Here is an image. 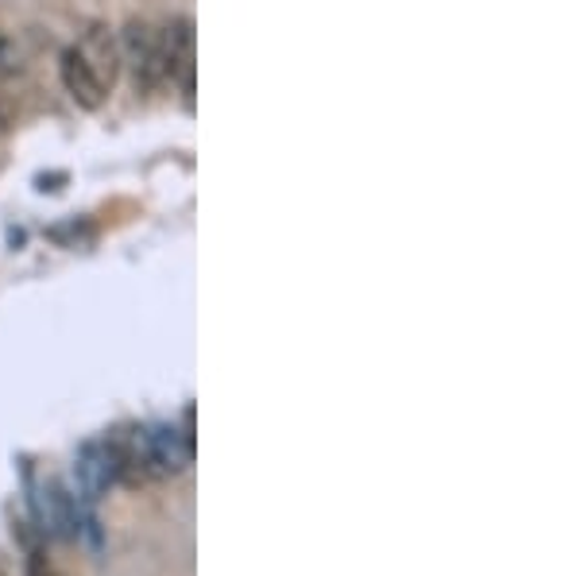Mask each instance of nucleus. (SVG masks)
Listing matches in <instances>:
<instances>
[{"instance_id":"obj_2","label":"nucleus","mask_w":580,"mask_h":576,"mask_svg":"<svg viewBox=\"0 0 580 576\" xmlns=\"http://www.w3.org/2000/svg\"><path fill=\"white\" fill-rule=\"evenodd\" d=\"M59 78H62V89L70 93V101L78 105V109L94 112L105 105V93L109 89L101 86V78H97V70L86 62V54L78 51V47H70V51H62L59 59Z\"/></svg>"},{"instance_id":"obj_5","label":"nucleus","mask_w":580,"mask_h":576,"mask_svg":"<svg viewBox=\"0 0 580 576\" xmlns=\"http://www.w3.org/2000/svg\"><path fill=\"white\" fill-rule=\"evenodd\" d=\"M28 576H55L43 554H31V562H28Z\"/></svg>"},{"instance_id":"obj_1","label":"nucleus","mask_w":580,"mask_h":576,"mask_svg":"<svg viewBox=\"0 0 580 576\" xmlns=\"http://www.w3.org/2000/svg\"><path fill=\"white\" fill-rule=\"evenodd\" d=\"M120 54L132 67L136 86H159L167 78V54H163V36L147 20H128L120 31Z\"/></svg>"},{"instance_id":"obj_3","label":"nucleus","mask_w":580,"mask_h":576,"mask_svg":"<svg viewBox=\"0 0 580 576\" xmlns=\"http://www.w3.org/2000/svg\"><path fill=\"white\" fill-rule=\"evenodd\" d=\"M81 54H86V62L97 70V78H101V86L109 89L117 82V70H120V47L117 39L109 36V28L105 23H89L86 28V39H81L78 47Z\"/></svg>"},{"instance_id":"obj_4","label":"nucleus","mask_w":580,"mask_h":576,"mask_svg":"<svg viewBox=\"0 0 580 576\" xmlns=\"http://www.w3.org/2000/svg\"><path fill=\"white\" fill-rule=\"evenodd\" d=\"M23 70V47L16 36H0V75H20Z\"/></svg>"}]
</instances>
